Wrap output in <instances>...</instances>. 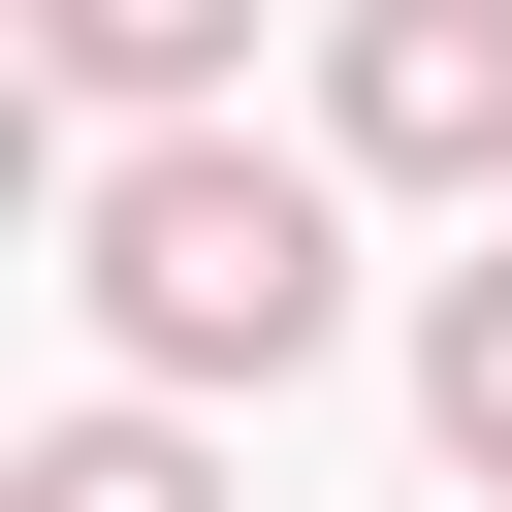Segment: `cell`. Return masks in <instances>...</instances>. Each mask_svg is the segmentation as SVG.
Returning <instances> with one entry per match:
<instances>
[{
  "label": "cell",
  "instance_id": "cell-1",
  "mask_svg": "<svg viewBox=\"0 0 512 512\" xmlns=\"http://www.w3.org/2000/svg\"><path fill=\"white\" fill-rule=\"evenodd\" d=\"M64 288H96V352L192 416V384H288V352L352 320V224H320V160H256V128H128V160L64 192Z\"/></svg>",
  "mask_w": 512,
  "mask_h": 512
},
{
  "label": "cell",
  "instance_id": "cell-2",
  "mask_svg": "<svg viewBox=\"0 0 512 512\" xmlns=\"http://www.w3.org/2000/svg\"><path fill=\"white\" fill-rule=\"evenodd\" d=\"M320 160L352 192H512V0H352L320 32Z\"/></svg>",
  "mask_w": 512,
  "mask_h": 512
},
{
  "label": "cell",
  "instance_id": "cell-3",
  "mask_svg": "<svg viewBox=\"0 0 512 512\" xmlns=\"http://www.w3.org/2000/svg\"><path fill=\"white\" fill-rule=\"evenodd\" d=\"M32 64H64L96 128H192V96L256 64V0H32Z\"/></svg>",
  "mask_w": 512,
  "mask_h": 512
},
{
  "label": "cell",
  "instance_id": "cell-4",
  "mask_svg": "<svg viewBox=\"0 0 512 512\" xmlns=\"http://www.w3.org/2000/svg\"><path fill=\"white\" fill-rule=\"evenodd\" d=\"M0 512H224V448H192V416H160V384H96V416H64V448H32V480H0Z\"/></svg>",
  "mask_w": 512,
  "mask_h": 512
},
{
  "label": "cell",
  "instance_id": "cell-5",
  "mask_svg": "<svg viewBox=\"0 0 512 512\" xmlns=\"http://www.w3.org/2000/svg\"><path fill=\"white\" fill-rule=\"evenodd\" d=\"M416 448H448V480H512V256H448V288H416Z\"/></svg>",
  "mask_w": 512,
  "mask_h": 512
}]
</instances>
